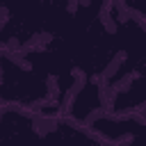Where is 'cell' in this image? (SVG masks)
<instances>
[{
  "label": "cell",
  "mask_w": 146,
  "mask_h": 146,
  "mask_svg": "<svg viewBox=\"0 0 146 146\" xmlns=\"http://www.w3.org/2000/svg\"><path fill=\"white\" fill-rule=\"evenodd\" d=\"M78 9H80V2H78V0H68V2H66V11H68V14H75Z\"/></svg>",
  "instance_id": "16"
},
{
  "label": "cell",
  "mask_w": 146,
  "mask_h": 146,
  "mask_svg": "<svg viewBox=\"0 0 146 146\" xmlns=\"http://www.w3.org/2000/svg\"><path fill=\"white\" fill-rule=\"evenodd\" d=\"M132 139H135V135H130V132H128V135H121V137H116V139H114V144H130Z\"/></svg>",
  "instance_id": "15"
},
{
  "label": "cell",
  "mask_w": 146,
  "mask_h": 146,
  "mask_svg": "<svg viewBox=\"0 0 146 146\" xmlns=\"http://www.w3.org/2000/svg\"><path fill=\"white\" fill-rule=\"evenodd\" d=\"M55 128H57V119H52V116H39V114L32 116V130H34L36 137H46V135L55 132Z\"/></svg>",
  "instance_id": "5"
},
{
  "label": "cell",
  "mask_w": 146,
  "mask_h": 146,
  "mask_svg": "<svg viewBox=\"0 0 146 146\" xmlns=\"http://www.w3.org/2000/svg\"><path fill=\"white\" fill-rule=\"evenodd\" d=\"M98 84V100H100V107H105V110H114V105H116V91L112 89V84H110V80H105L103 75H100V80L96 82Z\"/></svg>",
  "instance_id": "2"
},
{
  "label": "cell",
  "mask_w": 146,
  "mask_h": 146,
  "mask_svg": "<svg viewBox=\"0 0 146 146\" xmlns=\"http://www.w3.org/2000/svg\"><path fill=\"white\" fill-rule=\"evenodd\" d=\"M135 78H139V73H125L121 80H116L114 84H112V89L116 91V94H123V91H128L130 87H132V80Z\"/></svg>",
  "instance_id": "9"
},
{
  "label": "cell",
  "mask_w": 146,
  "mask_h": 146,
  "mask_svg": "<svg viewBox=\"0 0 146 146\" xmlns=\"http://www.w3.org/2000/svg\"><path fill=\"white\" fill-rule=\"evenodd\" d=\"M125 57H128V52H125V50H119V52H116V55H114V57L110 59V64L105 66V71H103L100 75H103L105 80H110V78H114V75L119 73V68L123 66V62H125Z\"/></svg>",
  "instance_id": "6"
},
{
  "label": "cell",
  "mask_w": 146,
  "mask_h": 146,
  "mask_svg": "<svg viewBox=\"0 0 146 146\" xmlns=\"http://www.w3.org/2000/svg\"><path fill=\"white\" fill-rule=\"evenodd\" d=\"M80 2V7H91V0H78Z\"/></svg>",
  "instance_id": "18"
},
{
  "label": "cell",
  "mask_w": 146,
  "mask_h": 146,
  "mask_svg": "<svg viewBox=\"0 0 146 146\" xmlns=\"http://www.w3.org/2000/svg\"><path fill=\"white\" fill-rule=\"evenodd\" d=\"M7 21H9V7L7 5H0V32L7 25Z\"/></svg>",
  "instance_id": "13"
},
{
  "label": "cell",
  "mask_w": 146,
  "mask_h": 146,
  "mask_svg": "<svg viewBox=\"0 0 146 146\" xmlns=\"http://www.w3.org/2000/svg\"><path fill=\"white\" fill-rule=\"evenodd\" d=\"M100 9H103V11H112V0H103Z\"/></svg>",
  "instance_id": "17"
},
{
  "label": "cell",
  "mask_w": 146,
  "mask_h": 146,
  "mask_svg": "<svg viewBox=\"0 0 146 146\" xmlns=\"http://www.w3.org/2000/svg\"><path fill=\"white\" fill-rule=\"evenodd\" d=\"M98 21H100V25H103V30L107 32V34H116V30H119V23L114 21V16H112V11H98Z\"/></svg>",
  "instance_id": "8"
},
{
  "label": "cell",
  "mask_w": 146,
  "mask_h": 146,
  "mask_svg": "<svg viewBox=\"0 0 146 146\" xmlns=\"http://www.w3.org/2000/svg\"><path fill=\"white\" fill-rule=\"evenodd\" d=\"M52 41V34L50 32H36V34H32L25 43H21V52H32V50H43L48 43Z\"/></svg>",
  "instance_id": "4"
},
{
  "label": "cell",
  "mask_w": 146,
  "mask_h": 146,
  "mask_svg": "<svg viewBox=\"0 0 146 146\" xmlns=\"http://www.w3.org/2000/svg\"><path fill=\"white\" fill-rule=\"evenodd\" d=\"M18 48H21L18 36H9V39H7V43H5V50H18Z\"/></svg>",
  "instance_id": "14"
},
{
  "label": "cell",
  "mask_w": 146,
  "mask_h": 146,
  "mask_svg": "<svg viewBox=\"0 0 146 146\" xmlns=\"http://www.w3.org/2000/svg\"><path fill=\"white\" fill-rule=\"evenodd\" d=\"M59 98H62L59 78L50 73V75L46 78V100H43V107H57V105H59Z\"/></svg>",
  "instance_id": "3"
},
{
  "label": "cell",
  "mask_w": 146,
  "mask_h": 146,
  "mask_svg": "<svg viewBox=\"0 0 146 146\" xmlns=\"http://www.w3.org/2000/svg\"><path fill=\"white\" fill-rule=\"evenodd\" d=\"M105 116V107H96V110H91V112H87V116H84V125H91V123H96V121H100Z\"/></svg>",
  "instance_id": "11"
},
{
  "label": "cell",
  "mask_w": 146,
  "mask_h": 146,
  "mask_svg": "<svg viewBox=\"0 0 146 146\" xmlns=\"http://www.w3.org/2000/svg\"><path fill=\"white\" fill-rule=\"evenodd\" d=\"M128 16H130V21H135L141 30H146V16H144V11H139V9H135V7H128Z\"/></svg>",
  "instance_id": "10"
},
{
  "label": "cell",
  "mask_w": 146,
  "mask_h": 146,
  "mask_svg": "<svg viewBox=\"0 0 146 146\" xmlns=\"http://www.w3.org/2000/svg\"><path fill=\"white\" fill-rule=\"evenodd\" d=\"M0 57H2V55H0ZM2 78H5V75H2V64H0V84H2Z\"/></svg>",
  "instance_id": "19"
},
{
  "label": "cell",
  "mask_w": 146,
  "mask_h": 146,
  "mask_svg": "<svg viewBox=\"0 0 146 146\" xmlns=\"http://www.w3.org/2000/svg\"><path fill=\"white\" fill-rule=\"evenodd\" d=\"M114 21H116V23H128V21H130V16H128V5H125L123 9H116Z\"/></svg>",
  "instance_id": "12"
},
{
  "label": "cell",
  "mask_w": 146,
  "mask_h": 146,
  "mask_svg": "<svg viewBox=\"0 0 146 146\" xmlns=\"http://www.w3.org/2000/svg\"><path fill=\"white\" fill-rule=\"evenodd\" d=\"M71 75H73V84L66 89V94H64V100H62V114H68L71 112V107H73V103L78 100V96H80V91L84 89V84H87V73L80 68V66H73V71H71Z\"/></svg>",
  "instance_id": "1"
},
{
  "label": "cell",
  "mask_w": 146,
  "mask_h": 146,
  "mask_svg": "<svg viewBox=\"0 0 146 146\" xmlns=\"http://www.w3.org/2000/svg\"><path fill=\"white\" fill-rule=\"evenodd\" d=\"M2 52H5V57H7L11 64H16L21 71H32V62L25 59L21 50H5V48H2Z\"/></svg>",
  "instance_id": "7"
}]
</instances>
